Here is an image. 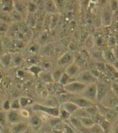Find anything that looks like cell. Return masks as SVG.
I'll return each instance as SVG.
<instances>
[{
	"mask_svg": "<svg viewBox=\"0 0 118 133\" xmlns=\"http://www.w3.org/2000/svg\"><path fill=\"white\" fill-rule=\"evenodd\" d=\"M64 73V72L62 71V69H55L52 74V80L54 83H59L60 81V78H61L62 74Z\"/></svg>",
	"mask_w": 118,
	"mask_h": 133,
	"instance_id": "28",
	"label": "cell"
},
{
	"mask_svg": "<svg viewBox=\"0 0 118 133\" xmlns=\"http://www.w3.org/2000/svg\"><path fill=\"white\" fill-rule=\"evenodd\" d=\"M9 31V24L0 21V34H6Z\"/></svg>",
	"mask_w": 118,
	"mask_h": 133,
	"instance_id": "38",
	"label": "cell"
},
{
	"mask_svg": "<svg viewBox=\"0 0 118 133\" xmlns=\"http://www.w3.org/2000/svg\"><path fill=\"white\" fill-rule=\"evenodd\" d=\"M28 20H27V25L30 26H35L36 25V22H37V18L35 16H33V14L28 13Z\"/></svg>",
	"mask_w": 118,
	"mask_h": 133,
	"instance_id": "39",
	"label": "cell"
},
{
	"mask_svg": "<svg viewBox=\"0 0 118 133\" xmlns=\"http://www.w3.org/2000/svg\"><path fill=\"white\" fill-rule=\"evenodd\" d=\"M12 55V66H19L24 62V57L20 52H13Z\"/></svg>",
	"mask_w": 118,
	"mask_h": 133,
	"instance_id": "21",
	"label": "cell"
},
{
	"mask_svg": "<svg viewBox=\"0 0 118 133\" xmlns=\"http://www.w3.org/2000/svg\"><path fill=\"white\" fill-rule=\"evenodd\" d=\"M89 129H90L89 130L90 133H105V131H104L99 125H97V124H95L94 126L91 128H89Z\"/></svg>",
	"mask_w": 118,
	"mask_h": 133,
	"instance_id": "36",
	"label": "cell"
},
{
	"mask_svg": "<svg viewBox=\"0 0 118 133\" xmlns=\"http://www.w3.org/2000/svg\"><path fill=\"white\" fill-rule=\"evenodd\" d=\"M113 68H114V69H115L116 70L118 71V60H116V61L113 63Z\"/></svg>",
	"mask_w": 118,
	"mask_h": 133,
	"instance_id": "52",
	"label": "cell"
},
{
	"mask_svg": "<svg viewBox=\"0 0 118 133\" xmlns=\"http://www.w3.org/2000/svg\"><path fill=\"white\" fill-rule=\"evenodd\" d=\"M36 133H40V132H38V131H37V132H36Z\"/></svg>",
	"mask_w": 118,
	"mask_h": 133,
	"instance_id": "59",
	"label": "cell"
},
{
	"mask_svg": "<svg viewBox=\"0 0 118 133\" xmlns=\"http://www.w3.org/2000/svg\"><path fill=\"white\" fill-rule=\"evenodd\" d=\"M28 70L31 72V74H33L34 76H40V74L43 72V68H41L38 65H32L29 66Z\"/></svg>",
	"mask_w": 118,
	"mask_h": 133,
	"instance_id": "26",
	"label": "cell"
},
{
	"mask_svg": "<svg viewBox=\"0 0 118 133\" xmlns=\"http://www.w3.org/2000/svg\"><path fill=\"white\" fill-rule=\"evenodd\" d=\"M13 1H2V10L3 12L10 14L12 10H14V5H13Z\"/></svg>",
	"mask_w": 118,
	"mask_h": 133,
	"instance_id": "19",
	"label": "cell"
},
{
	"mask_svg": "<svg viewBox=\"0 0 118 133\" xmlns=\"http://www.w3.org/2000/svg\"><path fill=\"white\" fill-rule=\"evenodd\" d=\"M0 21L1 22H4V23H7L8 22H11L10 20V14H8V13H2V14H0Z\"/></svg>",
	"mask_w": 118,
	"mask_h": 133,
	"instance_id": "40",
	"label": "cell"
},
{
	"mask_svg": "<svg viewBox=\"0 0 118 133\" xmlns=\"http://www.w3.org/2000/svg\"><path fill=\"white\" fill-rule=\"evenodd\" d=\"M19 100L22 109H24V108L28 107V106H31L34 103V100L28 97H19Z\"/></svg>",
	"mask_w": 118,
	"mask_h": 133,
	"instance_id": "23",
	"label": "cell"
},
{
	"mask_svg": "<svg viewBox=\"0 0 118 133\" xmlns=\"http://www.w3.org/2000/svg\"><path fill=\"white\" fill-rule=\"evenodd\" d=\"M91 57L95 60H99V62H103L102 51L100 50H93L91 52Z\"/></svg>",
	"mask_w": 118,
	"mask_h": 133,
	"instance_id": "29",
	"label": "cell"
},
{
	"mask_svg": "<svg viewBox=\"0 0 118 133\" xmlns=\"http://www.w3.org/2000/svg\"><path fill=\"white\" fill-rule=\"evenodd\" d=\"M65 72H66L71 79H74V80H75V79L77 78V76L80 74L81 68L77 64L73 63V64H71L67 66L66 69H65Z\"/></svg>",
	"mask_w": 118,
	"mask_h": 133,
	"instance_id": "13",
	"label": "cell"
},
{
	"mask_svg": "<svg viewBox=\"0 0 118 133\" xmlns=\"http://www.w3.org/2000/svg\"><path fill=\"white\" fill-rule=\"evenodd\" d=\"M44 5L46 11L50 12V13H55L58 11L54 1H46V2H44Z\"/></svg>",
	"mask_w": 118,
	"mask_h": 133,
	"instance_id": "24",
	"label": "cell"
},
{
	"mask_svg": "<svg viewBox=\"0 0 118 133\" xmlns=\"http://www.w3.org/2000/svg\"><path fill=\"white\" fill-rule=\"evenodd\" d=\"M79 119H80V121H81V123H82V125H83L85 128H88V129H89V128H91L95 125L94 120H93L91 116L81 117V118H79Z\"/></svg>",
	"mask_w": 118,
	"mask_h": 133,
	"instance_id": "20",
	"label": "cell"
},
{
	"mask_svg": "<svg viewBox=\"0 0 118 133\" xmlns=\"http://www.w3.org/2000/svg\"><path fill=\"white\" fill-rule=\"evenodd\" d=\"M40 78L42 79L44 82H46V83H48V81H49V82H53L52 75H50L49 73H43L42 75L40 76Z\"/></svg>",
	"mask_w": 118,
	"mask_h": 133,
	"instance_id": "44",
	"label": "cell"
},
{
	"mask_svg": "<svg viewBox=\"0 0 118 133\" xmlns=\"http://www.w3.org/2000/svg\"><path fill=\"white\" fill-rule=\"evenodd\" d=\"M24 133H32V129H29V128H27V129H26Z\"/></svg>",
	"mask_w": 118,
	"mask_h": 133,
	"instance_id": "55",
	"label": "cell"
},
{
	"mask_svg": "<svg viewBox=\"0 0 118 133\" xmlns=\"http://www.w3.org/2000/svg\"><path fill=\"white\" fill-rule=\"evenodd\" d=\"M7 123V112L0 111V126L4 127Z\"/></svg>",
	"mask_w": 118,
	"mask_h": 133,
	"instance_id": "35",
	"label": "cell"
},
{
	"mask_svg": "<svg viewBox=\"0 0 118 133\" xmlns=\"http://www.w3.org/2000/svg\"><path fill=\"white\" fill-rule=\"evenodd\" d=\"M40 61V59L38 56H36V55H32V56L27 58V62L30 63V64H33V65H37V63Z\"/></svg>",
	"mask_w": 118,
	"mask_h": 133,
	"instance_id": "42",
	"label": "cell"
},
{
	"mask_svg": "<svg viewBox=\"0 0 118 133\" xmlns=\"http://www.w3.org/2000/svg\"><path fill=\"white\" fill-rule=\"evenodd\" d=\"M108 86L106 83L97 82V102L100 103L108 94Z\"/></svg>",
	"mask_w": 118,
	"mask_h": 133,
	"instance_id": "11",
	"label": "cell"
},
{
	"mask_svg": "<svg viewBox=\"0 0 118 133\" xmlns=\"http://www.w3.org/2000/svg\"><path fill=\"white\" fill-rule=\"evenodd\" d=\"M71 116V114L69 112H68L65 109L60 108V112H59V118L61 119L62 121H68L69 119V117Z\"/></svg>",
	"mask_w": 118,
	"mask_h": 133,
	"instance_id": "30",
	"label": "cell"
},
{
	"mask_svg": "<svg viewBox=\"0 0 118 133\" xmlns=\"http://www.w3.org/2000/svg\"><path fill=\"white\" fill-rule=\"evenodd\" d=\"M27 10H28V13H31V14H34L37 10H38V5L36 4L33 1H30V2L27 3Z\"/></svg>",
	"mask_w": 118,
	"mask_h": 133,
	"instance_id": "31",
	"label": "cell"
},
{
	"mask_svg": "<svg viewBox=\"0 0 118 133\" xmlns=\"http://www.w3.org/2000/svg\"><path fill=\"white\" fill-rule=\"evenodd\" d=\"M32 110L34 112H43L53 117H59V112H60V108L58 107H47V106L38 104V103H35L32 105Z\"/></svg>",
	"mask_w": 118,
	"mask_h": 133,
	"instance_id": "1",
	"label": "cell"
},
{
	"mask_svg": "<svg viewBox=\"0 0 118 133\" xmlns=\"http://www.w3.org/2000/svg\"><path fill=\"white\" fill-rule=\"evenodd\" d=\"M113 133H118V127H114L113 128Z\"/></svg>",
	"mask_w": 118,
	"mask_h": 133,
	"instance_id": "54",
	"label": "cell"
},
{
	"mask_svg": "<svg viewBox=\"0 0 118 133\" xmlns=\"http://www.w3.org/2000/svg\"><path fill=\"white\" fill-rule=\"evenodd\" d=\"M100 103H101L102 105H104L105 107L114 110V108L118 105V97L115 95V94H113V92L112 93L108 92L106 97H104Z\"/></svg>",
	"mask_w": 118,
	"mask_h": 133,
	"instance_id": "6",
	"label": "cell"
},
{
	"mask_svg": "<svg viewBox=\"0 0 118 133\" xmlns=\"http://www.w3.org/2000/svg\"><path fill=\"white\" fill-rule=\"evenodd\" d=\"M28 128V125L24 122L13 124L10 128V133H24Z\"/></svg>",
	"mask_w": 118,
	"mask_h": 133,
	"instance_id": "14",
	"label": "cell"
},
{
	"mask_svg": "<svg viewBox=\"0 0 118 133\" xmlns=\"http://www.w3.org/2000/svg\"><path fill=\"white\" fill-rule=\"evenodd\" d=\"M111 9L112 11H115L118 9V2L117 1H112L111 2Z\"/></svg>",
	"mask_w": 118,
	"mask_h": 133,
	"instance_id": "48",
	"label": "cell"
},
{
	"mask_svg": "<svg viewBox=\"0 0 118 133\" xmlns=\"http://www.w3.org/2000/svg\"><path fill=\"white\" fill-rule=\"evenodd\" d=\"M13 5H14V10L16 11H18L19 13H21L22 15L24 14V11L27 10V7L24 5V2L22 1H13Z\"/></svg>",
	"mask_w": 118,
	"mask_h": 133,
	"instance_id": "22",
	"label": "cell"
},
{
	"mask_svg": "<svg viewBox=\"0 0 118 133\" xmlns=\"http://www.w3.org/2000/svg\"><path fill=\"white\" fill-rule=\"evenodd\" d=\"M69 101L74 103L79 109H87V108L94 106V103L91 102L90 100L86 99V98H84V97H71L70 98H69Z\"/></svg>",
	"mask_w": 118,
	"mask_h": 133,
	"instance_id": "7",
	"label": "cell"
},
{
	"mask_svg": "<svg viewBox=\"0 0 118 133\" xmlns=\"http://www.w3.org/2000/svg\"><path fill=\"white\" fill-rule=\"evenodd\" d=\"M10 17L11 22H15V23H22L23 22V15L15 10H13L10 13Z\"/></svg>",
	"mask_w": 118,
	"mask_h": 133,
	"instance_id": "25",
	"label": "cell"
},
{
	"mask_svg": "<svg viewBox=\"0 0 118 133\" xmlns=\"http://www.w3.org/2000/svg\"><path fill=\"white\" fill-rule=\"evenodd\" d=\"M63 109H65L68 112H69L70 114H73L76 112V111H78L79 108L76 106L74 103L70 102V101H67V102L63 103V105L61 106Z\"/></svg>",
	"mask_w": 118,
	"mask_h": 133,
	"instance_id": "17",
	"label": "cell"
},
{
	"mask_svg": "<svg viewBox=\"0 0 118 133\" xmlns=\"http://www.w3.org/2000/svg\"><path fill=\"white\" fill-rule=\"evenodd\" d=\"M62 131H63V133H74L75 132V129H74L71 126H69V125H68V124L64 123V125H63V128H62Z\"/></svg>",
	"mask_w": 118,
	"mask_h": 133,
	"instance_id": "37",
	"label": "cell"
},
{
	"mask_svg": "<svg viewBox=\"0 0 118 133\" xmlns=\"http://www.w3.org/2000/svg\"><path fill=\"white\" fill-rule=\"evenodd\" d=\"M2 109H3V111H5V112H9V111L11 110L10 100H5V101L2 103Z\"/></svg>",
	"mask_w": 118,
	"mask_h": 133,
	"instance_id": "43",
	"label": "cell"
},
{
	"mask_svg": "<svg viewBox=\"0 0 118 133\" xmlns=\"http://www.w3.org/2000/svg\"><path fill=\"white\" fill-rule=\"evenodd\" d=\"M2 66H2V64H1V62H0V69H1Z\"/></svg>",
	"mask_w": 118,
	"mask_h": 133,
	"instance_id": "58",
	"label": "cell"
},
{
	"mask_svg": "<svg viewBox=\"0 0 118 133\" xmlns=\"http://www.w3.org/2000/svg\"><path fill=\"white\" fill-rule=\"evenodd\" d=\"M92 118H96V119H93L95 124L99 125L105 132H107V131L109 130L110 126H111V122H109L103 115H101L100 114L97 112V114H95L94 115H92Z\"/></svg>",
	"mask_w": 118,
	"mask_h": 133,
	"instance_id": "8",
	"label": "cell"
},
{
	"mask_svg": "<svg viewBox=\"0 0 118 133\" xmlns=\"http://www.w3.org/2000/svg\"><path fill=\"white\" fill-rule=\"evenodd\" d=\"M85 87H86L85 84L74 80L71 83H69V84L65 85L64 89L65 92L69 93V94H82V92L84 90Z\"/></svg>",
	"mask_w": 118,
	"mask_h": 133,
	"instance_id": "5",
	"label": "cell"
},
{
	"mask_svg": "<svg viewBox=\"0 0 118 133\" xmlns=\"http://www.w3.org/2000/svg\"><path fill=\"white\" fill-rule=\"evenodd\" d=\"M71 82H72V79H71L70 77L66 73V72H64V73L62 74L61 78H60L59 83H60L61 85L65 86V85H67V84H69V83H71Z\"/></svg>",
	"mask_w": 118,
	"mask_h": 133,
	"instance_id": "27",
	"label": "cell"
},
{
	"mask_svg": "<svg viewBox=\"0 0 118 133\" xmlns=\"http://www.w3.org/2000/svg\"><path fill=\"white\" fill-rule=\"evenodd\" d=\"M75 81L80 82V83H83L85 85H88L91 83H97V79L93 75L91 70H83V71L80 72V74L75 79Z\"/></svg>",
	"mask_w": 118,
	"mask_h": 133,
	"instance_id": "3",
	"label": "cell"
},
{
	"mask_svg": "<svg viewBox=\"0 0 118 133\" xmlns=\"http://www.w3.org/2000/svg\"><path fill=\"white\" fill-rule=\"evenodd\" d=\"M96 107H97V112L100 114L101 115H103L109 122H113V120H115L116 117H117L118 114L114 111V110L105 107V106L102 105L101 103H97Z\"/></svg>",
	"mask_w": 118,
	"mask_h": 133,
	"instance_id": "2",
	"label": "cell"
},
{
	"mask_svg": "<svg viewBox=\"0 0 118 133\" xmlns=\"http://www.w3.org/2000/svg\"><path fill=\"white\" fill-rule=\"evenodd\" d=\"M96 69L99 73H104L106 70V64L104 62H97L96 63Z\"/></svg>",
	"mask_w": 118,
	"mask_h": 133,
	"instance_id": "32",
	"label": "cell"
},
{
	"mask_svg": "<svg viewBox=\"0 0 118 133\" xmlns=\"http://www.w3.org/2000/svg\"><path fill=\"white\" fill-rule=\"evenodd\" d=\"M0 62H1L3 66L10 68V66H12V55L10 52L4 54L2 56L0 57Z\"/></svg>",
	"mask_w": 118,
	"mask_h": 133,
	"instance_id": "16",
	"label": "cell"
},
{
	"mask_svg": "<svg viewBox=\"0 0 118 133\" xmlns=\"http://www.w3.org/2000/svg\"><path fill=\"white\" fill-rule=\"evenodd\" d=\"M113 54H114V55H115L116 58H118V44L115 46V47L113 48Z\"/></svg>",
	"mask_w": 118,
	"mask_h": 133,
	"instance_id": "51",
	"label": "cell"
},
{
	"mask_svg": "<svg viewBox=\"0 0 118 133\" xmlns=\"http://www.w3.org/2000/svg\"><path fill=\"white\" fill-rule=\"evenodd\" d=\"M116 45H117V42H116L114 37H113V36H110V37H109V38H108V46H109V47L114 48Z\"/></svg>",
	"mask_w": 118,
	"mask_h": 133,
	"instance_id": "41",
	"label": "cell"
},
{
	"mask_svg": "<svg viewBox=\"0 0 118 133\" xmlns=\"http://www.w3.org/2000/svg\"><path fill=\"white\" fill-rule=\"evenodd\" d=\"M102 23L104 25H110L112 24V11L108 10H105L101 14Z\"/></svg>",
	"mask_w": 118,
	"mask_h": 133,
	"instance_id": "18",
	"label": "cell"
},
{
	"mask_svg": "<svg viewBox=\"0 0 118 133\" xmlns=\"http://www.w3.org/2000/svg\"><path fill=\"white\" fill-rule=\"evenodd\" d=\"M10 108L11 110H17V111H20L21 109V104H20V100L19 98H15L10 102Z\"/></svg>",
	"mask_w": 118,
	"mask_h": 133,
	"instance_id": "34",
	"label": "cell"
},
{
	"mask_svg": "<svg viewBox=\"0 0 118 133\" xmlns=\"http://www.w3.org/2000/svg\"><path fill=\"white\" fill-rule=\"evenodd\" d=\"M25 72L24 71V70H22V69H20V70H18L17 71V76L19 77L20 79H24V77H25Z\"/></svg>",
	"mask_w": 118,
	"mask_h": 133,
	"instance_id": "49",
	"label": "cell"
},
{
	"mask_svg": "<svg viewBox=\"0 0 118 133\" xmlns=\"http://www.w3.org/2000/svg\"><path fill=\"white\" fill-rule=\"evenodd\" d=\"M49 66H50V65L48 62H46V61L43 62V68H44V69H49Z\"/></svg>",
	"mask_w": 118,
	"mask_h": 133,
	"instance_id": "53",
	"label": "cell"
},
{
	"mask_svg": "<svg viewBox=\"0 0 118 133\" xmlns=\"http://www.w3.org/2000/svg\"><path fill=\"white\" fill-rule=\"evenodd\" d=\"M112 92L118 97V83H116V82L112 83Z\"/></svg>",
	"mask_w": 118,
	"mask_h": 133,
	"instance_id": "45",
	"label": "cell"
},
{
	"mask_svg": "<svg viewBox=\"0 0 118 133\" xmlns=\"http://www.w3.org/2000/svg\"><path fill=\"white\" fill-rule=\"evenodd\" d=\"M102 56H103V60L106 62L107 64L113 65L116 61V57L113 54V50L102 51Z\"/></svg>",
	"mask_w": 118,
	"mask_h": 133,
	"instance_id": "15",
	"label": "cell"
},
{
	"mask_svg": "<svg viewBox=\"0 0 118 133\" xmlns=\"http://www.w3.org/2000/svg\"><path fill=\"white\" fill-rule=\"evenodd\" d=\"M3 133H10V130H9V131H8V130H4V131H3Z\"/></svg>",
	"mask_w": 118,
	"mask_h": 133,
	"instance_id": "57",
	"label": "cell"
},
{
	"mask_svg": "<svg viewBox=\"0 0 118 133\" xmlns=\"http://www.w3.org/2000/svg\"><path fill=\"white\" fill-rule=\"evenodd\" d=\"M38 51V47L36 44H32V45L29 46L28 48V52H32V54H35V52H37Z\"/></svg>",
	"mask_w": 118,
	"mask_h": 133,
	"instance_id": "47",
	"label": "cell"
},
{
	"mask_svg": "<svg viewBox=\"0 0 118 133\" xmlns=\"http://www.w3.org/2000/svg\"><path fill=\"white\" fill-rule=\"evenodd\" d=\"M42 125V120L37 114H32L29 117V126L31 127V129L35 131L40 130V127Z\"/></svg>",
	"mask_w": 118,
	"mask_h": 133,
	"instance_id": "12",
	"label": "cell"
},
{
	"mask_svg": "<svg viewBox=\"0 0 118 133\" xmlns=\"http://www.w3.org/2000/svg\"><path fill=\"white\" fill-rule=\"evenodd\" d=\"M74 60H75V56H74L73 54L71 52H67L59 58L57 64L61 68H67L69 65L73 64Z\"/></svg>",
	"mask_w": 118,
	"mask_h": 133,
	"instance_id": "9",
	"label": "cell"
},
{
	"mask_svg": "<svg viewBox=\"0 0 118 133\" xmlns=\"http://www.w3.org/2000/svg\"><path fill=\"white\" fill-rule=\"evenodd\" d=\"M14 46L18 49H21V48H24V42L23 41H20V39H16L14 43Z\"/></svg>",
	"mask_w": 118,
	"mask_h": 133,
	"instance_id": "46",
	"label": "cell"
},
{
	"mask_svg": "<svg viewBox=\"0 0 118 133\" xmlns=\"http://www.w3.org/2000/svg\"><path fill=\"white\" fill-rule=\"evenodd\" d=\"M81 95L83 97L90 100L91 102H97V83H91L86 85Z\"/></svg>",
	"mask_w": 118,
	"mask_h": 133,
	"instance_id": "4",
	"label": "cell"
},
{
	"mask_svg": "<svg viewBox=\"0 0 118 133\" xmlns=\"http://www.w3.org/2000/svg\"><path fill=\"white\" fill-rule=\"evenodd\" d=\"M22 118H23V116H22L21 111L10 110L7 112V121L11 125L22 122Z\"/></svg>",
	"mask_w": 118,
	"mask_h": 133,
	"instance_id": "10",
	"label": "cell"
},
{
	"mask_svg": "<svg viewBox=\"0 0 118 133\" xmlns=\"http://www.w3.org/2000/svg\"><path fill=\"white\" fill-rule=\"evenodd\" d=\"M114 111H115V112H117V114H118V105H117V106H116L115 108H114Z\"/></svg>",
	"mask_w": 118,
	"mask_h": 133,
	"instance_id": "56",
	"label": "cell"
},
{
	"mask_svg": "<svg viewBox=\"0 0 118 133\" xmlns=\"http://www.w3.org/2000/svg\"><path fill=\"white\" fill-rule=\"evenodd\" d=\"M21 114H22V116H23V118L24 117H30V115H29V112H27V111H25V110H22L21 111Z\"/></svg>",
	"mask_w": 118,
	"mask_h": 133,
	"instance_id": "50",
	"label": "cell"
},
{
	"mask_svg": "<svg viewBox=\"0 0 118 133\" xmlns=\"http://www.w3.org/2000/svg\"><path fill=\"white\" fill-rule=\"evenodd\" d=\"M94 44L96 46H99V47H101L104 45V37L101 35H99L95 38L94 39Z\"/></svg>",
	"mask_w": 118,
	"mask_h": 133,
	"instance_id": "33",
	"label": "cell"
}]
</instances>
